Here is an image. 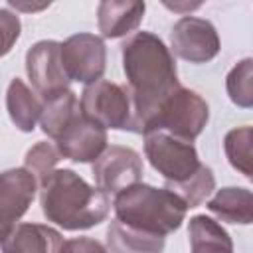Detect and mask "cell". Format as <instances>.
<instances>
[{
	"instance_id": "484cf974",
	"label": "cell",
	"mask_w": 253,
	"mask_h": 253,
	"mask_svg": "<svg viewBox=\"0 0 253 253\" xmlns=\"http://www.w3.org/2000/svg\"><path fill=\"white\" fill-rule=\"evenodd\" d=\"M63 249H67V251H105L107 247L105 245H101V243H97V241H93V239H89V237H81V239H73V241H67L65 245H63Z\"/></svg>"
},
{
	"instance_id": "7c38bea8",
	"label": "cell",
	"mask_w": 253,
	"mask_h": 253,
	"mask_svg": "<svg viewBox=\"0 0 253 253\" xmlns=\"http://www.w3.org/2000/svg\"><path fill=\"white\" fill-rule=\"evenodd\" d=\"M53 140L63 158L81 164L95 162L97 156L107 148V128L81 111Z\"/></svg>"
},
{
	"instance_id": "4fadbf2b",
	"label": "cell",
	"mask_w": 253,
	"mask_h": 253,
	"mask_svg": "<svg viewBox=\"0 0 253 253\" xmlns=\"http://www.w3.org/2000/svg\"><path fill=\"white\" fill-rule=\"evenodd\" d=\"M63 235L42 223H16L0 241L6 253H57L63 251Z\"/></svg>"
},
{
	"instance_id": "6da1fadb",
	"label": "cell",
	"mask_w": 253,
	"mask_h": 253,
	"mask_svg": "<svg viewBox=\"0 0 253 253\" xmlns=\"http://www.w3.org/2000/svg\"><path fill=\"white\" fill-rule=\"evenodd\" d=\"M121 47L132 101V132H142L156 107L180 87L176 61L170 47L152 32H136Z\"/></svg>"
},
{
	"instance_id": "30bf717a",
	"label": "cell",
	"mask_w": 253,
	"mask_h": 253,
	"mask_svg": "<svg viewBox=\"0 0 253 253\" xmlns=\"http://www.w3.org/2000/svg\"><path fill=\"white\" fill-rule=\"evenodd\" d=\"M95 184L107 194H119L121 190L140 182L142 158L128 146H107L93 162Z\"/></svg>"
},
{
	"instance_id": "8992f818",
	"label": "cell",
	"mask_w": 253,
	"mask_h": 253,
	"mask_svg": "<svg viewBox=\"0 0 253 253\" xmlns=\"http://www.w3.org/2000/svg\"><path fill=\"white\" fill-rule=\"evenodd\" d=\"M81 111L95 123L113 130L132 132V101L125 85L109 79L87 83L81 93Z\"/></svg>"
},
{
	"instance_id": "cb8c5ba5",
	"label": "cell",
	"mask_w": 253,
	"mask_h": 253,
	"mask_svg": "<svg viewBox=\"0 0 253 253\" xmlns=\"http://www.w3.org/2000/svg\"><path fill=\"white\" fill-rule=\"evenodd\" d=\"M20 32H22L20 18L14 12L0 8V57H4L14 47V43L20 38Z\"/></svg>"
},
{
	"instance_id": "5b68a950",
	"label": "cell",
	"mask_w": 253,
	"mask_h": 253,
	"mask_svg": "<svg viewBox=\"0 0 253 253\" xmlns=\"http://www.w3.org/2000/svg\"><path fill=\"white\" fill-rule=\"evenodd\" d=\"M144 154L150 166L166 180V184H178L188 180L202 166L198 150L190 140L178 138L164 130L144 132Z\"/></svg>"
},
{
	"instance_id": "9c48e42d",
	"label": "cell",
	"mask_w": 253,
	"mask_h": 253,
	"mask_svg": "<svg viewBox=\"0 0 253 253\" xmlns=\"http://www.w3.org/2000/svg\"><path fill=\"white\" fill-rule=\"evenodd\" d=\"M26 73L43 99L69 89L71 83L61 63V43L55 40H42L28 49Z\"/></svg>"
},
{
	"instance_id": "d4e9b609",
	"label": "cell",
	"mask_w": 253,
	"mask_h": 253,
	"mask_svg": "<svg viewBox=\"0 0 253 253\" xmlns=\"http://www.w3.org/2000/svg\"><path fill=\"white\" fill-rule=\"evenodd\" d=\"M14 10L24 12V14H38L43 12L53 4V0H6Z\"/></svg>"
},
{
	"instance_id": "44dd1931",
	"label": "cell",
	"mask_w": 253,
	"mask_h": 253,
	"mask_svg": "<svg viewBox=\"0 0 253 253\" xmlns=\"http://www.w3.org/2000/svg\"><path fill=\"white\" fill-rule=\"evenodd\" d=\"M164 188H168L176 196H180L184 200V204L188 206V210H192V208H198L202 202H206L210 198V194L215 188V178H213L211 168L202 164L198 168V172L194 176H190L188 180L178 182V184H166Z\"/></svg>"
},
{
	"instance_id": "d6986e66",
	"label": "cell",
	"mask_w": 253,
	"mask_h": 253,
	"mask_svg": "<svg viewBox=\"0 0 253 253\" xmlns=\"http://www.w3.org/2000/svg\"><path fill=\"white\" fill-rule=\"evenodd\" d=\"M166 237L146 235L132 227L123 225L121 221L113 219L107 227V247L117 253H154L164 249Z\"/></svg>"
},
{
	"instance_id": "7a4b0ae2",
	"label": "cell",
	"mask_w": 253,
	"mask_h": 253,
	"mask_svg": "<svg viewBox=\"0 0 253 253\" xmlns=\"http://www.w3.org/2000/svg\"><path fill=\"white\" fill-rule=\"evenodd\" d=\"M38 186L45 219L67 231L95 227L109 215V194L87 184L71 168H53Z\"/></svg>"
},
{
	"instance_id": "ac0fdd59",
	"label": "cell",
	"mask_w": 253,
	"mask_h": 253,
	"mask_svg": "<svg viewBox=\"0 0 253 253\" xmlns=\"http://www.w3.org/2000/svg\"><path fill=\"white\" fill-rule=\"evenodd\" d=\"M188 237H190V249L194 253H206V251H221L231 253L233 243L229 233L211 217L200 213L194 215L188 223Z\"/></svg>"
},
{
	"instance_id": "52a82bcc",
	"label": "cell",
	"mask_w": 253,
	"mask_h": 253,
	"mask_svg": "<svg viewBox=\"0 0 253 253\" xmlns=\"http://www.w3.org/2000/svg\"><path fill=\"white\" fill-rule=\"evenodd\" d=\"M61 63L71 81L93 83L107 67L105 42L95 34H73L61 43Z\"/></svg>"
},
{
	"instance_id": "e0dca14e",
	"label": "cell",
	"mask_w": 253,
	"mask_h": 253,
	"mask_svg": "<svg viewBox=\"0 0 253 253\" xmlns=\"http://www.w3.org/2000/svg\"><path fill=\"white\" fill-rule=\"evenodd\" d=\"M81 113V105L71 89L59 91L47 99H43L42 105V115H40V125L42 130L49 136L55 138L69 123L73 117Z\"/></svg>"
},
{
	"instance_id": "603a6c76",
	"label": "cell",
	"mask_w": 253,
	"mask_h": 253,
	"mask_svg": "<svg viewBox=\"0 0 253 253\" xmlns=\"http://www.w3.org/2000/svg\"><path fill=\"white\" fill-rule=\"evenodd\" d=\"M59 158H61V154H59L57 146L51 144V142H47V140H42V142H38L36 146H32L26 152L24 166L36 176V180L40 184V180H43L55 168V164L59 162Z\"/></svg>"
},
{
	"instance_id": "8fae6325",
	"label": "cell",
	"mask_w": 253,
	"mask_h": 253,
	"mask_svg": "<svg viewBox=\"0 0 253 253\" xmlns=\"http://www.w3.org/2000/svg\"><path fill=\"white\" fill-rule=\"evenodd\" d=\"M36 192L38 180L26 166L0 172V241L28 211Z\"/></svg>"
},
{
	"instance_id": "2e32d148",
	"label": "cell",
	"mask_w": 253,
	"mask_h": 253,
	"mask_svg": "<svg viewBox=\"0 0 253 253\" xmlns=\"http://www.w3.org/2000/svg\"><path fill=\"white\" fill-rule=\"evenodd\" d=\"M208 210L221 221L249 225L253 221V196L247 188H221L208 202Z\"/></svg>"
},
{
	"instance_id": "5bb4252c",
	"label": "cell",
	"mask_w": 253,
	"mask_h": 253,
	"mask_svg": "<svg viewBox=\"0 0 253 253\" xmlns=\"http://www.w3.org/2000/svg\"><path fill=\"white\" fill-rule=\"evenodd\" d=\"M144 10V0H101L97 6L99 32L109 40L128 36L140 26Z\"/></svg>"
},
{
	"instance_id": "3957f363",
	"label": "cell",
	"mask_w": 253,
	"mask_h": 253,
	"mask_svg": "<svg viewBox=\"0 0 253 253\" xmlns=\"http://www.w3.org/2000/svg\"><path fill=\"white\" fill-rule=\"evenodd\" d=\"M115 219L146 235L166 237L180 229L188 206L168 188L132 184L115 194Z\"/></svg>"
},
{
	"instance_id": "9a60e30c",
	"label": "cell",
	"mask_w": 253,
	"mask_h": 253,
	"mask_svg": "<svg viewBox=\"0 0 253 253\" xmlns=\"http://www.w3.org/2000/svg\"><path fill=\"white\" fill-rule=\"evenodd\" d=\"M42 101L38 95L22 81V79H12L6 91V109L10 115V121L14 126L22 132H32L36 123L40 121L42 115Z\"/></svg>"
},
{
	"instance_id": "ffe728a7",
	"label": "cell",
	"mask_w": 253,
	"mask_h": 253,
	"mask_svg": "<svg viewBox=\"0 0 253 253\" xmlns=\"http://www.w3.org/2000/svg\"><path fill=\"white\" fill-rule=\"evenodd\" d=\"M251 144H253V128L249 125L231 128L223 138V150L229 164L249 180L253 178Z\"/></svg>"
},
{
	"instance_id": "ba28073f",
	"label": "cell",
	"mask_w": 253,
	"mask_h": 253,
	"mask_svg": "<svg viewBox=\"0 0 253 253\" xmlns=\"http://www.w3.org/2000/svg\"><path fill=\"white\" fill-rule=\"evenodd\" d=\"M170 45L178 57L190 63H206L219 53V36L210 20L184 16L170 32Z\"/></svg>"
},
{
	"instance_id": "277c9868",
	"label": "cell",
	"mask_w": 253,
	"mask_h": 253,
	"mask_svg": "<svg viewBox=\"0 0 253 253\" xmlns=\"http://www.w3.org/2000/svg\"><path fill=\"white\" fill-rule=\"evenodd\" d=\"M210 121V107L208 103L192 89L176 87L152 113V117L144 123L142 132L150 130H164L178 138L194 142L202 134Z\"/></svg>"
},
{
	"instance_id": "7402d4cb",
	"label": "cell",
	"mask_w": 253,
	"mask_h": 253,
	"mask_svg": "<svg viewBox=\"0 0 253 253\" xmlns=\"http://www.w3.org/2000/svg\"><path fill=\"white\" fill-rule=\"evenodd\" d=\"M225 89L233 105L249 109L253 105V59H241L225 79Z\"/></svg>"
}]
</instances>
